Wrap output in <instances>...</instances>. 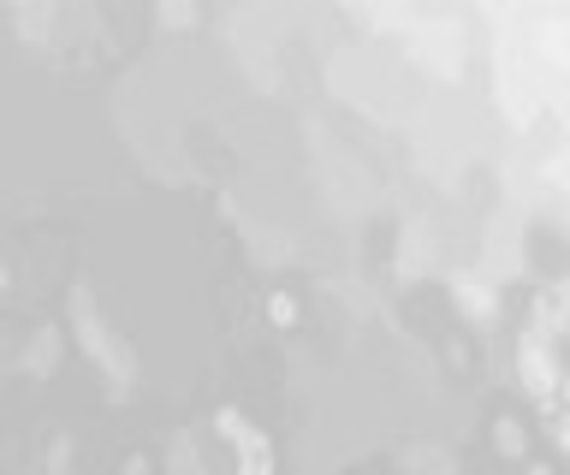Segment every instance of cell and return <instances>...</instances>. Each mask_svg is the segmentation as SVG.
<instances>
[{
    "label": "cell",
    "instance_id": "obj_4",
    "mask_svg": "<svg viewBox=\"0 0 570 475\" xmlns=\"http://www.w3.org/2000/svg\"><path fill=\"white\" fill-rule=\"evenodd\" d=\"M529 475H552V469H529Z\"/></svg>",
    "mask_w": 570,
    "mask_h": 475
},
{
    "label": "cell",
    "instance_id": "obj_2",
    "mask_svg": "<svg viewBox=\"0 0 570 475\" xmlns=\"http://www.w3.org/2000/svg\"><path fill=\"white\" fill-rule=\"evenodd\" d=\"M267 315H274L279 327H292V321H297V304H292V297H274V304H267Z\"/></svg>",
    "mask_w": 570,
    "mask_h": 475
},
{
    "label": "cell",
    "instance_id": "obj_1",
    "mask_svg": "<svg viewBox=\"0 0 570 475\" xmlns=\"http://www.w3.org/2000/svg\"><path fill=\"white\" fill-rule=\"evenodd\" d=\"M220 434L244 452L238 475H274V446H267V439H262L256 428H249V422H244L238 410H220Z\"/></svg>",
    "mask_w": 570,
    "mask_h": 475
},
{
    "label": "cell",
    "instance_id": "obj_3",
    "mask_svg": "<svg viewBox=\"0 0 570 475\" xmlns=\"http://www.w3.org/2000/svg\"><path fill=\"white\" fill-rule=\"evenodd\" d=\"M125 475H149V464H142V457H131V464H125Z\"/></svg>",
    "mask_w": 570,
    "mask_h": 475
}]
</instances>
